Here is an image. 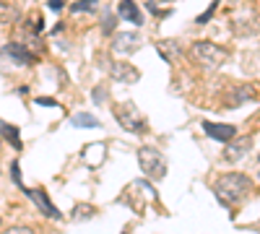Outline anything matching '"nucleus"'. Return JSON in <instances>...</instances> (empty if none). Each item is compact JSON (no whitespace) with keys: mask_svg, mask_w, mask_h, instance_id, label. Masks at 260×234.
<instances>
[{"mask_svg":"<svg viewBox=\"0 0 260 234\" xmlns=\"http://www.w3.org/2000/svg\"><path fill=\"white\" fill-rule=\"evenodd\" d=\"M250 187H252V182H250L247 175L229 172V175H221L219 180L213 182V193H216V200H219L221 206L232 208L250 193Z\"/></svg>","mask_w":260,"mask_h":234,"instance_id":"obj_1","label":"nucleus"},{"mask_svg":"<svg viewBox=\"0 0 260 234\" xmlns=\"http://www.w3.org/2000/svg\"><path fill=\"white\" fill-rule=\"evenodd\" d=\"M192 57L198 60L203 68H219V65H224V62L229 60V52L221 45H213V42L201 39V42L192 45Z\"/></svg>","mask_w":260,"mask_h":234,"instance_id":"obj_2","label":"nucleus"},{"mask_svg":"<svg viewBox=\"0 0 260 234\" xmlns=\"http://www.w3.org/2000/svg\"><path fill=\"white\" fill-rule=\"evenodd\" d=\"M138 164H141V172L148 175V177L161 180L167 175V161H164L159 148H151V146L138 148Z\"/></svg>","mask_w":260,"mask_h":234,"instance_id":"obj_3","label":"nucleus"},{"mask_svg":"<svg viewBox=\"0 0 260 234\" xmlns=\"http://www.w3.org/2000/svg\"><path fill=\"white\" fill-rule=\"evenodd\" d=\"M115 117L120 120V125L125 127V130H130V133H141L143 127H146L143 115L138 112V107H136L133 102H122V104H117V107H115Z\"/></svg>","mask_w":260,"mask_h":234,"instance_id":"obj_4","label":"nucleus"},{"mask_svg":"<svg viewBox=\"0 0 260 234\" xmlns=\"http://www.w3.org/2000/svg\"><path fill=\"white\" fill-rule=\"evenodd\" d=\"M141 45H143L141 34H136V31H117L115 39H112V52H117V55H133Z\"/></svg>","mask_w":260,"mask_h":234,"instance_id":"obj_5","label":"nucleus"},{"mask_svg":"<svg viewBox=\"0 0 260 234\" xmlns=\"http://www.w3.org/2000/svg\"><path fill=\"white\" fill-rule=\"evenodd\" d=\"M250 148H252V136H240V138H232L224 148V159L226 161H240L250 154Z\"/></svg>","mask_w":260,"mask_h":234,"instance_id":"obj_6","label":"nucleus"},{"mask_svg":"<svg viewBox=\"0 0 260 234\" xmlns=\"http://www.w3.org/2000/svg\"><path fill=\"white\" fill-rule=\"evenodd\" d=\"M203 130H206L208 138L221 141V143H229V141L237 136V127H234V125H226V122H211V120L203 122Z\"/></svg>","mask_w":260,"mask_h":234,"instance_id":"obj_7","label":"nucleus"},{"mask_svg":"<svg viewBox=\"0 0 260 234\" xmlns=\"http://www.w3.org/2000/svg\"><path fill=\"white\" fill-rule=\"evenodd\" d=\"M117 16L125 18L127 24H133V26H143V16H141V8L133 3V0H122L120 8H117Z\"/></svg>","mask_w":260,"mask_h":234,"instance_id":"obj_8","label":"nucleus"},{"mask_svg":"<svg viewBox=\"0 0 260 234\" xmlns=\"http://www.w3.org/2000/svg\"><path fill=\"white\" fill-rule=\"evenodd\" d=\"M112 78L122 81V83H136L141 78V73H138V68L130 65V62H115L112 65Z\"/></svg>","mask_w":260,"mask_h":234,"instance_id":"obj_9","label":"nucleus"},{"mask_svg":"<svg viewBox=\"0 0 260 234\" xmlns=\"http://www.w3.org/2000/svg\"><path fill=\"white\" fill-rule=\"evenodd\" d=\"M29 195H31V200H34V203L42 208V214H45V216H50V219H57V221L62 219V216H60V211H57V208H55V206L47 200V195L42 193V190H31Z\"/></svg>","mask_w":260,"mask_h":234,"instance_id":"obj_10","label":"nucleus"},{"mask_svg":"<svg viewBox=\"0 0 260 234\" xmlns=\"http://www.w3.org/2000/svg\"><path fill=\"white\" fill-rule=\"evenodd\" d=\"M3 55H6V57H13L16 62H21V65H29V62H34V55H31L26 47H21V45H6V47H3Z\"/></svg>","mask_w":260,"mask_h":234,"instance_id":"obj_11","label":"nucleus"},{"mask_svg":"<svg viewBox=\"0 0 260 234\" xmlns=\"http://www.w3.org/2000/svg\"><path fill=\"white\" fill-rule=\"evenodd\" d=\"M104 143H91V146H86L83 148V161L89 164V166H99L104 161Z\"/></svg>","mask_w":260,"mask_h":234,"instance_id":"obj_12","label":"nucleus"},{"mask_svg":"<svg viewBox=\"0 0 260 234\" xmlns=\"http://www.w3.org/2000/svg\"><path fill=\"white\" fill-rule=\"evenodd\" d=\"M71 122H73L76 127H99V120H96L94 115H89V112H78V115H73Z\"/></svg>","mask_w":260,"mask_h":234,"instance_id":"obj_13","label":"nucleus"},{"mask_svg":"<svg viewBox=\"0 0 260 234\" xmlns=\"http://www.w3.org/2000/svg\"><path fill=\"white\" fill-rule=\"evenodd\" d=\"M0 130H3V136H6L16 148H21V138H18V127H16V125H8V122L0 120Z\"/></svg>","mask_w":260,"mask_h":234,"instance_id":"obj_14","label":"nucleus"},{"mask_svg":"<svg viewBox=\"0 0 260 234\" xmlns=\"http://www.w3.org/2000/svg\"><path fill=\"white\" fill-rule=\"evenodd\" d=\"M96 6H99V0H78V3L71 6V11L73 13H94Z\"/></svg>","mask_w":260,"mask_h":234,"instance_id":"obj_15","label":"nucleus"},{"mask_svg":"<svg viewBox=\"0 0 260 234\" xmlns=\"http://www.w3.org/2000/svg\"><path fill=\"white\" fill-rule=\"evenodd\" d=\"M18 18V11L8 3H0V24H11V21Z\"/></svg>","mask_w":260,"mask_h":234,"instance_id":"obj_16","label":"nucleus"},{"mask_svg":"<svg viewBox=\"0 0 260 234\" xmlns=\"http://www.w3.org/2000/svg\"><path fill=\"white\" fill-rule=\"evenodd\" d=\"M247 99H252V94H250V89H234V94H232V99H229V104H232V107H237V104H245Z\"/></svg>","mask_w":260,"mask_h":234,"instance_id":"obj_17","label":"nucleus"},{"mask_svg":"<svg viewBox=\"0 0 260 234\" xmlns=\"http://www.w3.org/2000/svg\"><path fill=\"white\" fill-rule=\"evenodd\" d=\"M96 211L91 208V206H76V211H73V216L76 219H89V216H94Z\"/></svg>","mask_w":260,"mask_h":234,"instance_id":"obj_18","label":"nucleus"},{"mask_svg":"<svg viewBox=\"0 0 260 234\" xmlns=\"http://www.w3.org/2000/svg\"><path fill=\"white\" fill-rule=\"evenodd\" d=\"M3 234H37V231L29 229V226H11V229H6Z\"/></svg>","mask_w":260,"mask_h":234,"instance_id":"obj_19","label":"nucleus"},{"mask_svg":"<svg viewBox=\"0 0 260 234\" xmlns=\"http://www.w3.org/2000/svg\"><path fill=\"white\" fill-rule=\"evenodd\" d=\"M216 8H219V0H213V3L208 6V11H206L203 16H198V21H201V24H206V21H208V18L213 16V11H216Z\"/></svg>","mask_w":260,"mask_h":234,"instance_id":"obj_20","label":"nucleus"},{"mask_svg":"<svg viewBox=\"0 0 260 234\" xmlns=\"http://www.w3.org/2000/svg\"><path fill=\"white\" fill-rule=\"evenodd\" d=\"M37 104H45V107H55V99H47V96H42V99H37Z\"/></svg>","mask_w":260,"mask_h":234,"instance_id":"obj_21","label":"nucleus"},{"mask_svg":"<svg viewBox=\"0 0 260 234\" xmlns=\"http://www.w3.org/2000/svg\"><path fill=\"white\" fill-rule=\"evenodd\" d=\"M47 8H52V11H60V8H62V0H50V3H47Z\"/></svg>","mask_w":260,"mask_h":234,"instance_id":"obj_22","label":"nucleus"},{"mask_svg":"<svg viewBox=\"0 0 260 234\" xmlns=\"http://www.w3.org/2000/svg\"><path fill=\"white\" fill-rule=\"evenodd\" d=\"M94 99H96V102H104V94H102V89H96V94H94Z\"/></svg>","mask_w":260,"mask_h":234,"instance_id":"obj_23","label":"nucleus"},{"mask_svg":"<svg viewBox=\"0 0 260 234\" xmlns=\"http://www.w3.org/2000/svg\"><path fill=\"white\" fill-rule=\"evenodd\" d=\"M151 3H156V6H159V3H164V0H151Z\"/></svg>","mask_w":260,"mask_h":234,"instance_id":"obj_24","label":"nucleus"}]
</instances>
